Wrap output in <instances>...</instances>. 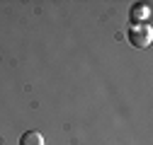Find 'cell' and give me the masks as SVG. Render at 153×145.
Masks as SVG:
<instances>
[{
  "label": "cell",
  "mask_w": 153,
  "mask_h": 145,
  "mask_svg": "<svg viewBox=\"0 0 153 145\" xmlns=\"http://www.w3.org/2000/svg\"><path fill=\"white\" fill-rule=\"evenodd\" d=\"M153 39V29L148 24H134L129 29V41L136 46V48H146Z\"/></svg>",
  "instance_id": "6da1fadb"
},
{
  "label": "cell",
  "mask_w": 153,
  "mask_h": 145,
  "mask_svg": "<svg viewBox=\"0 0 153 145\" xmlns=\"http://www.w3.org/2000/svg\"><path fill=\"white\" fill-rule=\"evenodd\" d=\"M20 145H44V135L36 131H27V133H22Z\"/></svg>",
  "instance_id": "7a4b0ae2"
}]
</instances>
